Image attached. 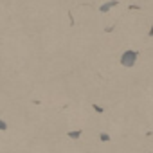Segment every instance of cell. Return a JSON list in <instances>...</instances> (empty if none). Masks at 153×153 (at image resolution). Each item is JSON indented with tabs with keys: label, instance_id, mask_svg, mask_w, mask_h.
Masks as SVG:
<instances>
[{
	"label": "cell",
	"instance_id": "cell-1",
	"mask_svg": "<svg viewBox=\"0 0 153 153\" xmlns=\"http://www.w3.org/2000/svg\"><path fill=\"white\" fill-rule=\"evenodd\" d=\"M137 52L135 51H126L123 56H121V65H124V67H133L135 65V61H137Z\"/></svg>",
	"mask_w": 153,
	"mask_h": 153
},
{
	"label": "cell",
	"instance_id": "cell-3",
	"mask_svg": "<svg viewBox=\"0 0 153 153\" xmlns=\"http://www.w3.org/2000/svg\"><path fill=\"white\" fill-rule=\"evenodd\" d=\"M6 130H7V123L0 119V131H6Z\"/></svg>",
	"mask_w": 153,
	"mask_h": 153
},
{
	"label": "cell",
	"instance_id": "cell-4",
	"mask_svg": "<svg viewBox=\"0 0 153 153\" xmlns=\"http://www.w3.org/2000/svg\"><path fill=\"white\" fill-rule=\"evenodd\" d=\"M99 139H101L103 142H108V140H110V135H108V133H101V135H99Z\"/></svg>",
	"mask_w": 153,
	"mask_h": 153
},
{
	"label": "cell",
	"instance_id": "cell-2",
	"mask_svg": "<svg viewBox=\"0 0 153 153\" xmlns=\"http://www.w3.org/2000/svg\"><path fill=\"white\" fill-rule=\"evenodd\" d=\"M67 137H68V139H79V137H81V130H72V131H67Z\"/></svg>",
	"mask_w": 153,
	"mask_h": 153
},
{
	"label": "cell",
	"instance_id": "cell-5",
	"mask_svg": "<svg viewBox=\"0 0 153 153\" xmlns=\"http://www.w3.org/2000/svg\"><path fill=\"white\" fill-rule=\"evenodd\" d=\"M92 106H94V110H96L97 114H103V112H105V110H103V108H101L99 105H92Z\"/></svg>",
	"mask_w": 153,
	"mask_h": 153
}]
</instances>
